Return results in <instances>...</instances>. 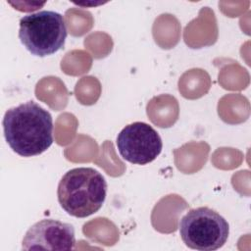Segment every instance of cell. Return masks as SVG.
<instances>
[{"mask_svg":"<svg viewBox=\"0 0 251 251\" xmlns=\"http://www.w3.org/2000/svg\"><path fill=\"white\" fill-rule=\"evenodd\" d=\"M179 234L183 243L200 251L217 250L225 245L229 234L226 220L208 207L189 210L179 221Z\"/></svg>","mask_w":251,"mask_h":251,"instance_id":"4","label":"cell"},{"mask_svg":"<svg viewBox=\"0 0 251 251\" xmlns=\"http://www.w3.org/2000/svg\"><path fill=\"white\" fill-rule=\"evenodd\" d=\"M2 125L8 145L22 157L39 155L53 143L52 116L34 101L8 109Z\"/></svg>","mask_w":251,"mask_h":251,"instance_id":"1","label":"cell"},{"mask_svg":"<svg viewBox=\"0 0 251 251\" xmlns=\"http://www.w3.org/2000/svg\"><path fill=\"white\" fill-rule=\"evenodd\" d=\"M106 194L105 177L90 167L68 171L57 188L59 204L69 215L75 218H86L98 212L105 202Z\"/></svg>","mask_w":251,"mask_h":251,"instance_id":"2","label":"cell"},{"mask_svg":"<svg viewBox=\"0 0 251 251\" xmlns=\"http://www.w3.org/2000/svg\"><path fill=\"white\" fill-rule=\"evenodd\" d=\"M117 147L126 161L146 165L160 155L163 142L159 133L150 125L134 122L120 131L117 136Z\"/></svg>","mask_w":251,"mask_h":251,"instance_id":"5","label":"cell"},{"mask_svg":"<svg viewBox=\"0 0 251 251\" xmlns=\"http://www.w3.org/2000/svg\"><path fill=\"white\" fill-rule=\"evenodd\" d=\"M75 245L74 226L57 220L44 219L25 232L23 250H73Z\"/></svg>","mask_w":251,"mask_h":251,"instance_id":"6","label":"cell"},{"mask_svg":"<svg viewBox=\"0 0 251 251\" xmlns=\"http://www.w3.org/2000/svg\"><path fill=\"white\" fill-rule=\"evenodd\" d=\"M19 38L32 55L45 57L62 49L67 38L63 16L43 10L24 16L20 20Z\"/></svg>","mask_w":251,"mask_h":251,"instance_id":"3","label":"cell"}]
</instances>
